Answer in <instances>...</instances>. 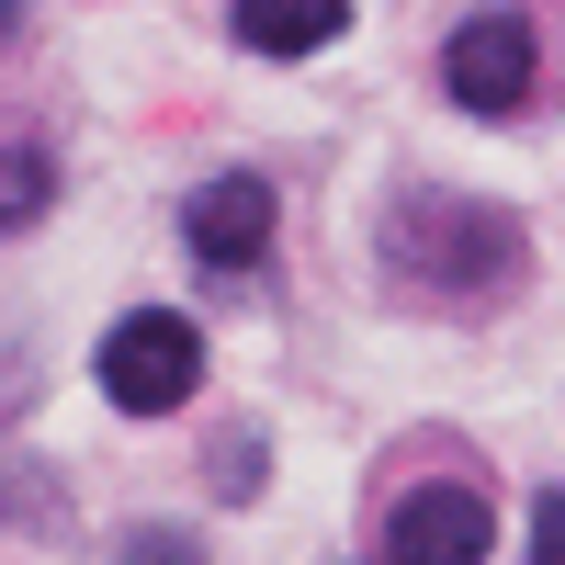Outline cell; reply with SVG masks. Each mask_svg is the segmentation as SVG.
I'll list each match as a JSON object with an SVG mask.
<instances>
[{
    "label": "cell",
    "mask_w": 565,
    "mask_h": 565,
    "mask_svg": "<svg viewBox=\"0 0 565 565\" xmlns=\"http://www.w3.org/2000/svg\"><path fill=\"white\" fill-rule=\"evenodd\" d=\"M45 193H57V159H45V148H0V238H12V226H34Z\"/></svg>",
    "instance_id": "7"
},
{
    "label": "cell",
    "mask_w": 565,
    "mask_h": 565,
    "mask_svg": "<svg viewBox=\"0 0 565 565\" xmlns=\"http://www.w3.org/2000/svg\"><path fill=\"white\" fill-rule=\"evenodd\" d=\"M181 238H193L204 271H260V249H271V181H249V170L193 181V204H181Z\"/></svg>",
    "instance_id": "5"
},
{
    "label": "cell",
    "mask_w": 565,
    "mask_h": 565,
    "mask_svg": "<svg viewBox=\"0 0 565 565\" xmlns=\"http://www.w3.org/2000/svg\"><path fill=\"white\" fill-rule=\"evenodd\" d=\"M12 34H23V0H0V45H12Z\"/></svg>",
    "instance_id": "10"
},
{
    "label": "cell",
    "mask_w": 565,
    "mask_h": 565,
    "mask_svg": "<svg viewBox=\"0 0 565 565\" xmlns=\"http://www.w3.org/2000/svg\"><path fill=\"white\" fill-rule=\"evenodd\" d=\"M193 385H204V340H193V317L136 306V317H114V328H103V396H114V407L170 418Z\"/></svg>",
    "instance_id": "1"
},
{
    "label": "cell",
    "mask_w": 565,
    "mask_h": 565,
    "mask_svg": "<svg viewBox=\"0 0 565 565\" xmlns=\"http://www.w3.org/2000/svg\"><path fill=\"white\" fill-rule=\"evenodd\" d=\"M532 565H565V487L532 509Z\"/></svg>",
    "instance_id": "9"
},
{
    "label": "cell",
    "mask_w": 565,
    "mask_h": 565,
    "mask_svg": "<svg viewBox=\"0 0 565 565\" xmlns=\"http://www.w3.org/2000/svg\"><path fill=\"white\" fill-rule=\"evenodd\" d=\"M498 521L476 487H407L385 509V565H487Z\"/></svg>",
    "instance_id": "4"
},
{
    "label": "cell",
    "mask_w": 565,
    "mask_h": 565,
    "mask_svg": "<svg viewBox=\"0 0 565 565\" xmlns=\"http://www.w3.org/2000/svg\"><path fill=\"white\" fill-rule=\"evenodd\" d=\"M532 68H543V45H532L521 12H476V23H452V45H441V90L463 114H521Z\"/></svg>",
    "instance_id": "3"
},
{
    "label": "cell",
    "mask_w": 565,
    "mask_h": 565,
    "mask_svg": "<svg viewBox=\"0 0 565 565\" xmlns=\"http://www.w3.org/2000/svg\"><path fill=\"white\" fill-rule=\"evenodd\" d=\"M385 249H396V271H430V282H452V295H476V282H498L509 260H521V226L487 215V204H407L385 226Z\"/></svg>",
    "instance_id": "2"
},
{
    "label": "cell",
    "mask_w": 565,
    "mask_h": 565,
    "mask_svg": "<svg viewBox=\"0 0 565 565\" xmlns=\"http://www.w3.org/2000/svg\"><path fill=\"white\" fill-rule=\"evenodd\" d=\"M125 565H204V543L159 521V532H136V543H125Z\"/></svg>",
    "instance_id": "8"
},
{
    "label": "cell",
    "mask_w": 565,
    "mask_h": 565,
    "mask_svg": "<svg viewBox=\"0 0 565 565\" xmlns=\"http://www.w3.org/2000/svg\"><path fill=\"white\" fill-rule=\"evenodd\" d=\"M340 23L351 0H238V45H260V57H317Z\"/></svg>",
    "instance_id": "6"
}]
</instances>
